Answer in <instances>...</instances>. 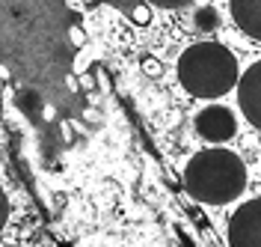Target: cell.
Segmentation results:
<instances>
[{"instance_id":"obj_1","label":"cell","mask_w":261,"mask_h":247,"mask_svg":"<svg viewBox=\"0 0 261 247\" xmlns=\"http://www.w3.org/2000/svg\"><path fill=\"white\" fill-rule=\"evenodd\" d=\"M184 185L205 206H226L246 188L244 161L228 149H205L184 167Z\"/></svg>"},{"instance_id":"obj_2","label":"cell","mask_w":261,"mask_h":247,"mask_svg":"<svg viewBox=\"0 0 261 247\" xmlns=\"http://www.w3.org/2000/svg\"><path fill=\"white\" fill-rule=\"evenodd\" d=\"M178 81L196 99H220L238 86V60L220 42H196L181 54Z\"/></svg>"},{"instance_id":"obj_3","label":"cell","mask_w":261,"mask_h":247,"mask_svg":"<svg viewBox=\"0 0 261 247\" xmlns=\"http://www.w3.org/2000/svg\"><path fill=\"white\" fill-rule=\"evenodd\" d=\"M196 131H199V137H205L208 143H226L238 131V119L223 104H208L205 110H199V116H196Z\"/></svg>"},{"instance_id":"obj_4","label":"cell","mask_w":261,"mask_h":247,"mask_svg":"<svg viewBox=\"0 0 261 247\" xmlns=\"http://www.w3.org/2000/svg\"><path fill=\"white\" fill-rule=\"evenodd\" d=\"M258 199L244 203L228 220V244L231 247H261L258 244Z\"/></svg>"},{"instance_id":"obj_5","label":"cell","mask_w":261,"mask_h":247,"mask_svg":"<svg viewBox=\"0 0 261 247\" xmlns=\"http://www.w3.org/2000/svg\"><path fill=\"white\" fill-rule=\"evenodd\" d=\"M238 101H241V110L249 119L252 128L261 125V66L252 63L246 69V75L241 78V86H238Z\"/></svg>"},{"instance_id":"obj_6","label":"cell","mask_w":261,"mask_h":247,"mask_svg":"<svg viewBox=\"0 0 261 247\" xmlns=\"http://www.w3.org/2000/svg\"><path fill=\"white\" fill-rule=\"evenodd\" d=\"M228 9H231L234 24H238L249 39H261V9H258V0H228Z\"/></svg>"},{"instance_id":"obj_7","label":"cell","mask_w":261,"mask_h":247,"mask_svg":"<svg viewBox=\"0 0 261 247\" xmlns=\"http://www.w3.org/2000/svg\"><path fill=\"white\" fill-rule=\"evenodd\" d=\"M193 30H196V33H205V36L217 33V30H220V12L211 9V6L196 9V12H193Z\"/></svg>"},{"instance_id":"obj_8","label":"cell","mask_w":261,"mask_h":247,"mask_svg":"<svg viewBox=\"0 0 261 247\" xmlns=\"http://www.w3.org/2000/svg\"><path fill=\"white\" fill-rule=\"evenodd\" d=\"M148 3H154V6H161V9H184V6H190L193 0H148Z\"/></svg>"},{"instance_id":"obj_9","label":"cell","mask_w":261,"mask_h":247,"mask_svg":"<svg viewBox=\"0 0 261 247\" xmlns=\"http://www.w3.org/2000/svg\"><path fill=\"white\" fill-rule=\"evenodd\" d=\"M6 217H9V199H6L3 188H0V230L6 227Z\"/></svg>"}]
</instances>
